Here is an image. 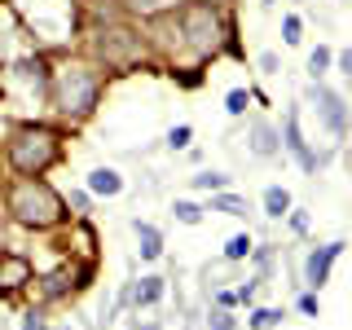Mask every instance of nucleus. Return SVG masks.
<instances>
[{"instance_id":"nucleus-1","label":"nucleus","mask_w":352,"mask_h":330,"mask_svg":"<svg viewBox=\"0 0 352 330\" xmlns=\"http://www.w3.org/2000/svg\"><path fill=\"white\" fill-rule=\"evenodd\" d=\"M97 97H102V75L84 62H66L53 71V106L71 119H84L93 115Z\"/></svg>"},{"instance_id":"nucleus-2","label":"nucleus","mask_w":352,"mask_h":330,"mask_svg":"<svg viewBox=\"0 0 352 330\" xmlns=\"http://www.w3.org/2000/svg\"><path fill=\"white\" fill-rule=\"evenodd\" d=\"M9 212H14L27 229H49L62 220V198L49 190L36 176H22V181L9 190Z\"/></svg>"},{"instance_id":"nucleus-3","label":"nucleus","mask_w":352,"mask_h":330,"mask_svg":"<svg viewBox=\"0 0 352 330\" xmlns=\"http://www.w3.org/2000/svg\"><path fill=\"white\" fill-rule=\"evenodd\" d=\"M58 159V137L49 128H36V124H22L9 141V163L22 172V176H40L49 163Z\"/></svg>"},{"instance_id":"nucleus-4","label":"nucleus","mask_w":352,"mask_h":330,"mask_svg":"<svg viewBox=\"0 0 352 330\" xmlns=\"http://www.w3.org/2000/svg\"><path fill=\"white\" fill-rule=\"evenodd\" d=\"M185 36L198 53H216L220 49V18L212 5H190L185 9Z\"/></svg>"},{"instance_id":"nucleus-5","label":"nucleus","mask_w":352,"mask_h":330,"mask_svg":"<svg viewBox=\"0 0 352 330\" xmlns=\"http://www.w3.org/2000/svg\"><path fill=\"white\" fill-rule=\"evenodd\" d=\"M313 106H317V115L326 119V128L335 132V137H339V132L348 128V110H344V97H339V93H330L326 84H313Z\"/></svg>"},{"instance_id":"nucleus-6","label":"nucleus","mask_w":352,"mask_h":330,"mask_svg":"<svg viewBox=\"0 0 352 330\" xmlns=\"http://www.w3.org/2000/svg\"><path fill=\"white\" fill-rule=\"evenodd\" d=\"M339 251H344V242H326L322 251H313L308 256V269H304V282L313 286V291H322L326 286V278H330V264L339 260Z\"/></svg>"},{"instance_id":"nucleus-7","label":"nucleus","mask_w":352,"mask_h":330,"mask_svg":"<svg viewBox=\"0 0 352 330\" xmlns=\"http://www.w3.org/2000/svg\"><path fill=\"white\" fill-rule=\"evenodd\" d=\"M22 282H31V264L22 256H0V291H18Z\"/></svg>"},{"instance_id":"nucleus-8","label":"nucleus","mask_w":352,"mask_h":330,"mask_svg":"<svg viewBox=\"0 0 352 330\" xmlns=\"http://www.w3.org/2000/svg\"><path fill=\"white\" fill-rule=\"evenodd\" d=\"M286 150L295 154V159H300V168H308V172H317V159L313 154H308V146H304V137H300V115H286Z\"/></svg>"},{"instance_id":"nucleus-9","label":"nucleus","mask_w":352,"mask_h":330,"mask_svg":"<svg viewBox=\"0 0 352 330\" xmlns=\"http://www.w3.org/2000/svg\"><path fill=\"white\" fill-rule=\"evenodd\" d=\"M251 154H260V159H273V154H278V132L264 124V119L251 124Z\"/></svg>"},{"instance_id":"nucleus-10","label":"nucleus","mask_w":352,"mask_h":330,"mask_svg":"<svg viewBox=\"0 0 352 330\" xmlns=\"http://www.w3.org/2000/svg\"><path fill=\"white\" fill-rule=\"evenodd\" d=\"M88 190H93V194H106V198H115L119 190H124V176H119L115 168H93V172H88Z\"/></svg>"},{"instance_id":"nucleus-11","label":"nucleus","mask_w":352,"mask_h":330,"mask_svg":"<svg viewBox=\"0 0 352 330\" xmlns=\"http://www.w3.org/2000/svg\"><path fill=\"white\" fill-rule=\"evenodd\" d=\"M132 229H137V238H141V256H146V260H159V256H163V238H159V229L146 225V220H132Z\"/></svg>"},{"instance_id":"nucleus-12","label":"nucleus","mask_w":352,"mask_h":330,"mask_svg":"<svg viewBox=\"0 0 352 330\" xmlns=\"http://www.w3.org/2000/svg\"><path fill=\"white\" fill-rule=\"evenodd\" d=\"M286 212H291V194H286L282 185H269V190H264V216L282 220Z\"/></svg>"},{"instance_id":"nucleus-13","label":"nucleus","mask_w":352,"mask_h":330,"mask_svg":"<svg viewBox=\"0 0 352 330\" xmlns=\"http://www.w3.org/2000/svg\"><path fill=\"white\" fill-rule=\"evenodd\" d=\"M159 300H163V278H146V282L137 286V304L150 308V304H159Z\"/></svg>"},{"instance_id":"nucleus-14","label":"nucleus","mask_w":352,"mask_h":330,"mask_svg":"<svg viewBox=\"0 0 352 330\" xmlns=\"http://www.w3.org/2000/svg\"><path fill=\"white\" fill-rule=\"evenodd\" d=\"M273 326H282L278 308H256V313H251V330H273Z\"/></svg>"},{"instance_id":"nucleus-15","label":"nucleus","mask_w":352,"mask_h":330,"mask_svg":"<svg viewBox=\"0 0 352 330\" xmlns=\"http://www.w3.org/2000/svg\"><path fill=\"white\" fill-rule=\"evenodd\" d=\"M247 256H251V238L247 234H238V238L225 242V260H247Z\"/></svg>"},{"instance_id":"nucleus-16","label":"nucleus","mask_w":352,"mask_h":330,"mask_svg":"<svg viewBox=\"0 0 352 330\" xmlns=\"http://www.w3.org/2000/svg\"><path fill=\"white\" fill-rule=\"evenodd\" d=\"M225 185H229L225 172H198L194 176V190H225Z\"/></svg>"},{"instance_id":"nucleus-17","label":"nucleus","mask_w":352,"mask_h":330,"mask_svg":"<svg viewBox=\"0 0 352 330\" xmlns=\"http://www.w3.org/2000/svg\"><path fill=\"white\" fill-rule=\"evenodd\" d=\"M247 106H251V93H247V88H234V93L225 97V110H229V115H247Z\"/></svg>"},{"instance_id":"nucleus-18","label":"nucleus","mask_w":352,"mask_h":330,"mask_svg":"<svg viewBox=\"0 0 352 330\" xmlns=\"http://www.w3.org/2000/svg\"><path fill=\"white\" fill-rule=\"evenodd\" d=\"M172 212H176V220H181V225H198V220H203V207H198V203H185V198L172 207Z\"/></svg>"},{"instance_id":"nucleus-19","label":"nucleus","mask_w":352,"mask_h":330,"mask_svg":"<svg viewBox=\"0 0 352 330\" xmlns=\"http://www.w3.org/2000/svg\"><path fill=\"white\" fill-rule=\"evenodd\" d=\"M308 71H313V80H322L330 71V49H313V58H308Z\"/></svg>"},{"instance_id":"nucleus-20","label":"nucleus","mask_w":352,"mask_h":330,"mask_svg":"<svg viewBox=\"0 0 352 330\" xmlns=\"http://www.w3.org/2000/svg\"><path fill=\"white\" fill-rule=\"evenodd\" d=\"M190 137H194L190 124H176V128L168 132V146H172V150H185V146H190Z\"/></svg>"},{"instance_id":"nucleus-21","label":"nucleus","mask_w":352,"mask_h":330,"mask_svg":"<svg viewBox=\"0 0 352 330\" xmlns=\"http://www.w3.org/2000/svg\"><path fill=\"white\" fill-rule=\"evenodd\" d=\"M212 212H225V216H242V203H238V198H229V194H220V198H212Z\"/></svg>"},{"instance_id":"nucleus-22","label":"nucleus","mask_w":352,"mask_h":330,"mask_svg":"<svg viewBox=\"0 0 352 330\" xmlns=\"http://www.w3.org/2000/svg\"><path fill=\"white\" fill-rule=\"evenodd\" d=\"M207 330H234V317H229L225 308H216V313L207 317Z\"/></svg>"},{"instance_id":"nucleus-23","label":"nucleus","mask_w":352,"mask_h":330,"mask_svg":"<svg viewBox=\"0 0 352 330\" xmlns=\"http://www.w3.org/2000/svg\"><path fill=\"white\" fill-rule=\"evenodd\" d=\"M282 31H286V36H282L286 44H300V18H295V14H291V18L282 22Z\"/></svg>"},{"instance_id":"nucleus-24","label":"nucleus","mask_w":352,"mask_h":330,"mask_svg":"<svg viewBox=\"0 0 352 330\" xmlns=\"http://www.w3.org/2000/svg\"><path fill=\"white\" fill-rule=\"evenodd\" d=\"M22 330H49V322H44L40 313H27V317H22Z\"/></svg>"},{"instance_id":"nucleus-25","label":"nucleus","mask_w":352,"mask_h":330,"mask_svg":"<svg viewBox=\"0 0 352 330\" xmlns=\"http://www.w3.org/2000/svg\"><path fill=\"white\" fill-rule=\"evenodd\" d=\"M291 229H295V234H304V229H308V216L295 212V216H291Z\"/></svg>"},{"instance_id":"nucleus-26","label":"nucleus","mask_w":352,"mask_h":330,"mask_svg":"<svg viewBox=\"0 0 352 330\" xmlns=\"http://www.w3.org/2000/svg\"><path fill=\"white\" fill-rule=\"evenodd\" d=\"M339 71H344L348 80H352V49H348V53H339Z\"/></svg>"},{"instance_id":"nucleus-27","label":"nucleus","mask_w":352,"mask_h":330,"mask_svg":"<svg viewBox=\"0 0 352 330\" xmlns=\"http://www.w3.org/2000/svg\"><path fill=\"white\" fill-rule=\"evenodd\" d=\"M300 308H304L308 317H317V300H313V295H304V300H300Z\"/></svg>"},{"instance_id":"nucleus-28","label":"nucleus","mask_w":352,"mask_h":330,"mask_svg":"<svg viewBox=\"0 0 352 330\" xmlns=\"http://www.w3.org/2000/svg\"><path fill=\"white\" fill-rule=\"evenodd\" d=\"M132 5H137V9H159L163 0H132Z\"/></svg>"},{"instance_id":"nucleus-29","label":"nucleus","mask_w":352,"mask_h":330,"mask_svg":"<svg viewBox=\"0 0 352 330\" xmlns=\"http://www.w3.org/2000/svg\"><path fill=\"white\" fill-rule=\"evenodd\" d=\"M0 242H5V216H0Z\"/></svg>"},{"instance_id":"nucleus-30","label":"nucleus","mask_w":352,"mask_h":330,"mask_svg":"<svg viewBox=\"0 0 352 330\" xmlns=\"http://www.w3.org/2000/svg\"><path fill=\"white\" fill-rule=\"evenodd\" d=\"M264 5H273V0H264Z\"/></svg>"}]
</instances>
